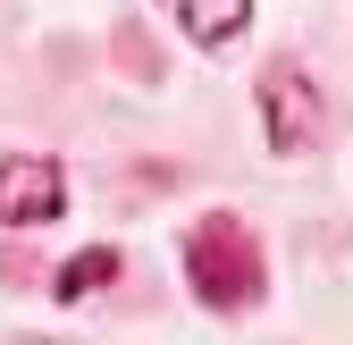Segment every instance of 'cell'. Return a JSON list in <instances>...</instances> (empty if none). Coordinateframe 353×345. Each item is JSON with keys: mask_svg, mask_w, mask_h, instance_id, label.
Wrapping results in <instances>:
<instances>
[{"mask_svg": "<svg viewBox=\"0 0 353 345\" xmlns=\"http://www.w3.org/2000/svg\"><path fill=\"white\" fill-rule=\"evenodd\" d=\"M68 219V168L42 152H0V228H51Z\"/></svg>", "mask_w": 353, "mask_h": 345, "instance_id": "3957f363", "label": "cell"}, {"mask_svg": "<svg viewBox=\"0 0 353 345\" xmlns=\"http://www.w3.org/2000/svg\"><path fill=\"white\" fill-rule=\"evenodd\" d=\"M252 101H261V144H270L278 160H303L320 144V84L303 59H270L252 84Z\"/></svg>", "mask_w": 353, "mask_h": 345, "instance_id": "7a4b0ae2", "label": "cell"}, {"mask_svg": "<svg viewBox=\"0 0 353 345\" xmlns=\"http://www.w3.org/2000/svg\"><path fill=\"white\" fill-rule=\"evenodd\" d=\"M118 244H84V253H68V262H59V278H51V295H59V304H93V295L101 286H118Z\"/></svg>", "mask_w": 353, "mask_h": 345, "instance_id": "5b68a950", "label": "cell"}, {"mask_svg": "<svg viewBox=\"0 0 353 345\" xmlns=\"http://www.w3.org/2000/svg\"><path fill=\"white\" fill-rule=\"evenodd\" d=\"M176 262H185V286L210 312H252L261 286H270V262H261V244L236 210H202L185 228V244H176Z\"/></svg>", "mask_w": 353, "mask_h": 345, "instance_id": "6da1fadb", "label": "cell"}, {"mask_svg": "<svg viewBox=\"0 0 353 345\" xmlns=\"http://www.w3.org/2000/svg\"><path fill=\"white\" fill-rule=\"evenodd\" d=\"M168 26L194 42V51H228V42L252 26V0H160Z\"/></svg>", "mask_w": 353, "mask_h": 345, "instance_id": "277c9868", "label": "cell"}]
</instances>
